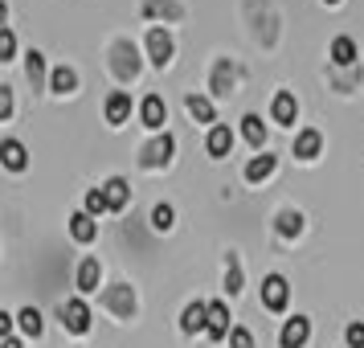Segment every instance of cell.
<instances>
[{
    "mask_svg": "<svg viewBox=\"0 0 364 348\" xmlns=\"http://www.w3.org/2000/svg\"><path fill=\"white\" fill-rule=\"evenodd\" d=\"M172 152H176V139L164 132V135H156L148 148H144L139 160H144V168H164V164H172Z\"/></svg>",
    "mask_w": 364,
    "mask_h": 348,
    "instance_id": "obj_1",
    "label": "cell"
},
{
    "mask_svg": "<svg viewBox=\"0 0 364 348\" xmlns=\"http://www.w3.org/2000/svg\"><path fill=\"white\" fill-rule=\"evenodd\" d=\"M287 299H291L287 279H282V275H266V279H262V303H266V307H270V312H282V307H287Z\"/></svg>",
    "mask_w": 364,
    "mask_h": 348,
    "instance_id": "obj_2",
    "label": "cell"
},
{
    "mask_svg": "<svg viewBox=\"0 0 364 348\" xmlns=\"http://www.w3.org/2000/svg\"><path fill=\"white\" fill-rule=\"evenodd\" d=\"M307 336H311V320L307 315H295V320H287L279 332V344L282 348H303L307 344Z\"/></svg>",
    "mask_w": 364,
    "mask_h": 348,
    "instance_id": "obj_3",
    "label": "cell"
},
{
    "mask_svg": "<svg viewBox=\"0 0 364 348\" xmlns=\"http://www.w3.org/2000/svg\"><path fill=\"white\" fill-rule=\"evenodd\" d=\"M148 53H151L156 66H168L172 62V37H168V29H160V25L148 29Z\"/></svg>",
    "mask_w": 364,
    "mask_h": 348,
    "instance_id": "obj_4",
    "label": "cell"
},
{
    "mask_svg": "<svg viewBox=\"0 0 364 348\" xmlns=\"http://www.w3.org/2000/svg\"><path fill=\"white\" fill-rule=\"evenodd\" d=\"M115 74L119 78H135L139 74V53H135V46L132 41H115Z\"/></svg>",
    "mask_w": 364,
    "mask_h": 348,
    "instance_id": "obj_5",
    "label": "cell"
},
{
    "mask_svg": "<svg viewBox=\"0 0 364 348\" xmlns=\"http://www.w3.org/2000/svg\"><path fill=\"white\" fill-rule=\"evenodd\" d=\"M139 119H144V127H151V132H160L168 123V107L160 95H148V99L139 102Z\"/></svg>",
    "mask_w": 364,
    "mask_h": 348,
    "instance_id": "obj_6",
    "label": "cell"
},
{
    "mask_svg": "<svg viewBox=\"0 0 364 348\" xmlns=\"http://www.w3.org/2000/svg\"><path fill=\"white\" fill-rule=\"evenodd\" d=\"M62 324H66L70 332H86L90 328V307H86L82 299H66V303H62Z\"/></svg>",
    "mask_w": 364,
    "mask_h": 348,
    "instance_id": "obj_7",
    "label": "cell"
},
{
    "mask_svg": "<svg viewBox=\"0 0 364 348\" xmlns=\"http://www.w3.org/2000/svg\"><path fill=\"white\" fill-rule=\"evenodd\" d=\"M205 148H209V156H213V160H221V156H230V148H233V132L225 127V123H217V127H209V139H205Z\"/></svg>",
    "mask_w": 364,
    "mask_h": 348,
    "instance_id": "obj_8",
    "label": "cell"
},
{
    "mask_svg": "<svg viewBox=\"0 0 364 348\" xmlns=\"http://www.w3.org/2000/svg\"><path fill=\"white\" fill-rule=\"evenodd\" d=\"M200 328H209V303H188V307H184V315H181V332H188V336H193V332H200Z\"/></svg>",
    "mask_w": 364,
    "mask_h": 348,
    "instance_id": "obj_9",
    "label": "cell"
},
{
    "mask_svg": "<svg viewBox=\"0 0 364 348\" xmlns=\"http://www.w3.org/2000/svg\"><path fill=\"white\" fill-rule=\"evenodd\" d=\"M233 83H237V66H233L230 58H221L213 66V95H230Z\"/></svg>",
    "mask_w": 364,
    "mask_h": 348,
    "instance_id": "obj_10",
    "label": "cell"
},
{
    "mask_svg": "<svg viewBox=\"0 0 364 348\" xmlns=\"http://www.w3.org/2000/svg\"><path fill=\"white\" fill-rule=\"evenodd\" d=\"M99 279H102L99 258H82V266H78V291H82V295L99 291Z\"/></svg>",
    "mask_w": 364,
    "mask_h": 348,
    "instance_id": "obj_11",
    "label": "cell"
},
{
    "mask_svg": "<svg viewBox=\"0 0 364 348\" xmlns=\"http://www.w3.org/2000/svg\"><path fill=\"white\" fill-rule=\"evenodd\" d=\"M209 336L213 340H225L230 336V312H225V303H209Z\"/></svg>",
    "mask_w": 364,
    "mask_h": 348,
    "instance_id": "obj_12",
    "label": "cell"
},
{
    "mask_svg": "<svg viewBox=\"0 0 364 348\" xmlns=\"http://www.w3.org/2000/svg\"><path fill=\"white\" fill-rule=\"evenodd\" d=\"M107 307H111V312H119V315H132L135 312V295H132V287H111V291H107Z\"/></svg>",
    "mask_w": 364,
    "mask_h": 348,
    "instance_id": "obj_13",
    "label": "cell"
},
{
    "mask_svg": "<svg viewBox=\"0 0 364 348\" xmlns=\"http://www.w3.org/2000/svg\"><path fill=\"white\" fill-rule=\"evenodd\" d=\"M70 233H74V242H95V233H99V226H95V217L90 213H74L70 217Z\"/></svg>",
    "mask_w": 364,
    "mask_h": 348,
    "instance_id": "obj_14",
    "label": "cell"
},
{
    "mask_svg": "<svg viewBox=\"0 0 364 348\" xmlns=\"http://www.w3.org/2000/svg\"><path fill=\"white\" fill-rule=\"evenodd\" d=\"M127 115H132V99L123 95V90H115L111 99H107V123H127Z\"/></svg>",
    "mask_w": 364,
    "mask_h": 348,
    "instance_id": "obj_15",
    "label": "cell"
},
{
    "mask_svg": "<svg viewBox=\"0 0 364 348\" xmlns=\"http://www.w3.org/2000/svg\"><path fill=\"white\" fill-rule=\"evenodd\" d=\"M319 144H323V139H319V132H311V127H307V132L295 135V156H299V160H315V156H319Z\"/></svg>",
    "mask_w": 364,
    "mask_h": 348,
    "instance_id": "obj_16",
    "label": "cell"
},
{
    "mask_svg": "<svg viewBox=\"0 0 364 348\" xmlns=\"http://www.w3.org/2000/svg\"><path fill=\"white\" fill-rule=\"evenodd\" d=\"M274 230H279L282 238H299V233H303V213H299V209H282V213L274 217Z\"/></svg>",
    "mask_w": 364,
    "mask_h": 348,
    "instance_id": "obj_17",
    "label": "cell"
},
{
    "mask_svg": "<svg viewBox=\"0 0 364 348\" xmlns=\"http://www.w3.org/2000/svg\"><path fill=\"white\" fill-rule=\"evenodd\" d=\"M102 193H107V205H111V209H123V205H127V197H132V189H127V181H123V176H111V181L102 184Z\"/></svg>",
    "mask_w": 364,
    "mask_h": 348,
    "instance_id": "obj_18",
    "label": "cell"
},
{
    "mask_svg": "<svg viewBox=\"0 0 364 348\" xmlns=\"http://www.w3.org/2000/svg\"><path fill=\"white\" fill-rule=\"evenodd\" d=\"M270 111H274V119H279V123H295V115H299V102H295V95H287V90H279V95H274V107H270Z\"/></svg>",
    "mask_w": 364,
    "mask_h": 348,
    "instance_id": "obj_19",
    "label": "cell"
},
{
    "mask_svg": "<svg viewBox=\"0 0 364 348\" xmlns=\"http://www.w3.org/2000/svg\"><path fill=\"white\" fill-rule=\"evenodd\" d=\"M331 62H336V66H352V62H356V41H352V37H336V41H331Z\"/></svg>",
    "mask_w": 364,
    "mask_h": 348,
    "instance_id": "obj_20",
    "label": "cell"
},
{
    "mask_svg": "<svg viewBox=\"0 0 364 348\" xmlns=\"http://www.w3.org/2000/svg\"><path fill=\"white\" fill-rule=\"evenodd\" d=\"M74 86H78V74H74L70 66H58L50 74V90H53V95H70Z\"/></svg>",
    "mask_w": 364,
    "mask_h": 348,
    "instance_id": "obj_21",
    "label": "cell"
},
{
    "mask_svg": "<svg viewBox=\"0 0 364 348\" xmlns=\"http://www.w3.org/2000/svg\"><path fill=\"white\" fill-rule=\"evenodd\" d=\"M274 164H279V160H274V156H254V160H250L246 164V181H266V176H270V172H274Z\"/></svg>",
    "mask_w": 364,
    "mask_h": 348,
    "instance_id": "obj_22",
    "label": "cell"
},
{
    "mask_svg": "<svg viewBox=\"0 0 364 348\" xmlns=\"http://www.w3.org/2000/svg\"><path fill=\"white\" fill-rule=\"evenodd\" d=\"M184 107H188V115L200 119V123H213V102L205 99V95H188L184 99Z\"/></svg>",
    "mask_w": 364,
    "mask_h": 348,
    "instance_id": "obj_23",
    "label": "cell"
},
{
    "mask_svg": "<svg viewBox=\"0 0 364 348\" xmlns=\"http://www.w3.org/2000/svg\"><path fill=\"white\" fill-rule=\"evenodd\" d=\"M242 135H246L254 148H262V144H266V127H262V119H258V115H246V119H242Z\"/></svg>",
    "mask_w": 364,
    "mask_h": 348,
    "instance_id": "obj_24",
    "label": "cell"
},
{
    "mask_svg": "<svg viewBox=\"0 0 364 348\" xmlns=\"http://www.w3.org/2000/svg\"><path fill=\"white\" fill-rule=\"evenodd\" d=\"M0 156H4V164L13 168V172L25 168V148H21L17 139H4V144H0Z\"/></svg>",
    "mask_w": 364,
    "mask_h": 348,
    "instance_id": "obj_25",
    "label": "cell"
},
{
    "mask_svg": "<svg viewBox=\"0 0 364 348\" xmlns=\"http://www.w3.org/2000/svg\"><path fill=\"white\" fill-rule=\"evenodd\" d=\"M225 291H230V295L242 291V263H237V254L225 258Z\"/></svg>",
    "mask_w": 364,
    "mask_h": 348,
    "instance_id": "obj_26",
    "label": "cell"
},
{
    "mask_svg": "<svg viewBox=\"0 0 364 348\" xmlns=\"http://www.w3.org/2000/svg\"><path fill=\"white\" fill-rule=\"evenodd\" d=\"M17 320H21V328H25V336H41V328H46V324H41V312H37V307H25V312H21Z\"/></svg>",
    "mask_w": 364,
    "mask_h": 348,
    "instance_id": "obj_27",
    "label": "cell"
},
{
    "mask_svg": "<svg viewBox=\"0 0 364 348\" xmlns=\"http://www.w3.org/2000/svg\"><path fill=\"white\" fill-rule=\"evenodd\" d=\"M172 221H176V213H172V205H156V209H151V226H156L160 233H164V230H172Z\"/></svg>",
    "mask_w": 364,
    "mask_h": 348,
    "instance_id": "obj_28",
    "label": "cell"
},
{
    "mask_svg": "<svg viewBox=\"0 0 364 348\" xmlns=\"http://www.w3.org/2000/svg\"><path fill=\"white\" fill-rule=\"evenodd\" d=\"M25 70H29V83H46V58H41V53H29V62H25Z\"/></svg>",
    "mask_w": 364,
    "mask_h": 348,
    "instance_id": "obj_29",
    "label": "cell"
},
{
    "mask_svg": "<svg viewBox=\"0 0 364 348\" xmlns=\"http://www.w3.org/2000/svg\"><path fill=\"white\" fill-rule=\"evenodd\" d=\"M102 209H111V205H107V193H102V189H90V193H86V213L99 217Z\"/></svg>",
    "mask_w": 364,
    "mask_h": 348,
    "instance_id": "obj_30",
    "label": "cell"
},
{
    "mask_svg": "<svg viewBox=\"0 0 364 348\" xmlns=\"http://www.w3.org/2000/svg\"><path fill=\"white\" fill-rule=\"evenodd\" d=\"M148 13H164V17H181V4H172V0H148Z\"/></svg>",
    "mask_w": 364,
    "mask_h": 348,
    "instance_id": "obj_31",
    "label": "cell"
},
{
    "mask_svg": "<svg viewBox=\"0 0 364 348\" xmlns=\"http://www.w3.org/2000/svg\"><path fill=\"white\" fill-rule=\"evenodd\" d=\"M344 340H348V348H364V324H348Z\"/></svg>",
    "mask_w": 364,
    "mask_h": 348,
    "instance_id": "obj_32",
    "label": "cell"
},
{
    "mask_svg": "<svg viewBox=\"0 0 364 348\" xmlns=\"http://www.w3.org/2000/svg\"><path fill=\"white\" fill-rule=\"evenodd\" d=\"M13 50H17V37H13V29H4V33H0V58L9 62V58H13Z\"/></svg>",
    "mask_w": 364,
    "mask_h": 348,
    "instance_id": "obj_33",
    "label": "cell"
},
{
    "mask_svg": "<svg viewBox=\"0 0 364 348\" xmlns=\"http://www.w3.org/2000/svg\"><path fill=\"white\" fill-rule=\"evenodd\" d=\"M230 344H233V348H254V336H250L246 328H233V332H230Z\"/></svg>",
    "mask_w": 364,
    "mask_h": 348,
    "instance_id": "obj_34",
    "label": "cell"
},
{
    "mask_svg": "<svg viewBox=\"0 0 364 348\" xmlns=\"http://www.w3.org/2000/svg\"><path fill=\"white\" fill-rule=\"evenodd\" d=\"M9 115H13V90L0 86V119H9Z\"/></svg>",
    "mask_w": 364,
    "mask_h": 348,
    "instance_id": "obj_35",
    "label": "cell"
},
{
    "mask_svg": "<svg viewBox=\"0 0 364 348\" xmlns=\"http://www.w3.org/2000/svg\"><path fill=\"white\" fill-rule=\"evenodd\" d=\"M13 320H17V315H9V312H0V332H4V336H13Z\"/></svg>",
    "mask_w": 364,
    "mask_h": 348,
    "instance_id": "obj_36",
    "label": "cell"
},
{
    "mask_svg": "<svg viewBox=\"0 0 364 348\" xmlns=\"http://www.w3.org/2000/svg\"><path fill=\"white\" fill-rule=\"evenodd\" d=\"M4 348H21V340L17 336H4Z\"/></svg>",
    "mask_w": 364,
    "mask_h": 348,
    "instance_id": "obj_37",
    "label": "cell"
},
{
    "mask_svg": "<svg viewBox=\"0 0 364 348\" xmlns=\"http://www.w3.org/2000/svg\"><path fill=\"white\" fill-rule=\"evenodd\" d=\"M328 4H340V0H328Z\"/></svg>",
    "mask_w": 364,
    "mask_h": 348,
    "instance_id": "obj_38",
    "label": "cell"
}]
</instances>
